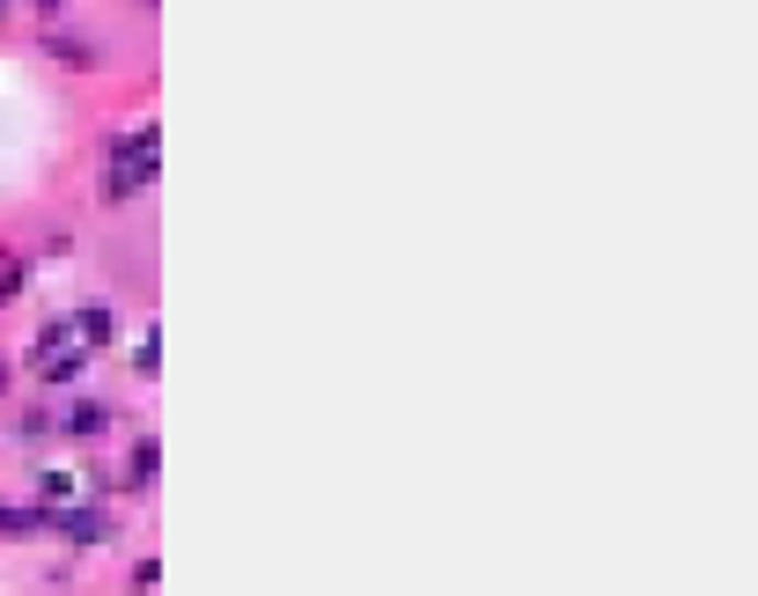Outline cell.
<instances>
[{
	"instance_id": "8fae6325",
	"label": "cell",
	"mask_w": 758,
	"mask_h": 596,
	"mask_svg": "<svg viewBox=\"0 0 758 596\" xmlns=\"http://www.w3.org/2000/svg\"><path fill=\"white\" fill-rule=\"evenodd\" d=\"M0 391H8V361H0Z\"/></svg>"
},
{
	"instance_id": "7a4b0ae2",
	"label": "cell",
	"mask_w": 758,
	"mask_h": 596,
	"mask_svg": "<svg viewBox=\"0 0 758 596\" xmlns=\"http://www.w3.org/2000/svg\"><path fill=\"white\" fill-rule=\"evenodd\" d=\"M52 538H74V546H103V538H111V516H103V508H52Z\"/></svg>"
},
{
	"instance_id": "9c48e42d",
	"label": "cell",
	"mask_w": 758,
	"mask_h": 596,
	"mask_svg": "<svg viewBox=\"0 0 758 596\" xmlns=\"http://www.w3.org/2000/svg\"><path fill=\"white\" fill-rule=\"evenodd\" d=\"M15 288H23V273L8 266V273H0V302H15Z\"/></svg>"
},
{
	"instance_id": "52a82bcc",
	"label": "cell",
	"mask_w": 758,
	"mask_h": 596,
	"mask_svg": "<svg viewBox=\"0 0 758 596\" xmlns=\"http://www.w3.org/2000/svg\"><path fill=\"white\" fill-rule=\"evenodd\" d=\"M81 361H89L81 347H67V353H45V375H52V383H67V375H81Z\"/></svg>"
},
{
	"instance_id": "3957f363",
	"label": "cell",
	"mask_w": 758,
	"mask_h": 596,
	"mask_svg": "<svg viewBox=\"0 0 758 596\" xmlns=\"http://www.w3.org/2000/svg\"><path fill=\"white\" fill-rule=\"evenodd\" d=\"M52 530V508H23V501H0V538H37Z\"/></svg>"
},
{
	"instance_id": "8992f818",
	"label": "cell",
	"mask_w": 758,
	"mask_h": 596,
	"mask_svg": "<svg viewBox=\"0 0 758 596\" xmlns=\"http://www.w3.org/2000/svg\"><path fill=\"white\" fill-rule=\"evenodd\" d=\"M103 427H111V405H97V397H81L67 413V435H103Z\"/></svg>"
},
{
	"instance_id": "5b68a950",
	"label": "cell",
	"mask_w": 758,
	"mask_h": 596,
	"mask_svg": "<svg viewBox=\"0 0 758 596\" xmlns=\"http://www.w3.org/2000/svg\"><path fill=\"white\" fill-rule=\"evenodd\" d=\"M45 52H52V59H67V67H97V45H89V37H67V30H52Z\"/></svg>"
},
{
	"instance_id": "277c9868",
	"label": "cell",
	"mask_w": 758,
	"mask_h": 596,
	"mask_svg": "<svg viewBox=\"0 0 758 596\" xmlns=\"http://www.w3.org/2000/svg\"><path fill=\"white\" fill-rule=\"evenodd\" d=\"M155 457H163V449H155V435H141V442H133V464L119 472L125 494H147V486H155Z\"/></svg>"
},
{
	"instance_id": "ba28073f",
	"label": "cell",
	"mask_w": 758,
	"mask_h": 596,
	"mask_svg": "<svg viewBox=\"0 0 758 596\" xmlns=\"http://www.w3.org/2000/svg\"><path fill=\"white\" fill-rule=\"evenodd\" d=\"M81 331H89V339H103V331H111V310H97V302H89V310H81Z\"/></svg>"
},
{
	"instance_id": "7c38bea8",
	"label": "cell",
	"mask_w": 758,
	"mask_h": 596,
	"mask_svg": "<svg viewBox=\"0 0 758 596\" xmlns=\"http://www.w3.org/2000/svg\"><path fill=\"white\" fill-rule=\"evenodd\" d=\"M0 15H8V0H0Z\"/></svg>"
},
{
	"instance_id": "30bf717a",
	"label": "cell",
	"mask_w": 758,
	"mask_h": 596,
	"mask_svg": "<svg viewBox=\"0 0 758 596\" xmlns=\"http://www.w3.org/2000/svg\"><path fill=\"white\" fill-rule=\"evenodd\" d=\"M59 8H67V0H37V15H59Z\"/></svg>"
},
{
	"instance_id": "6da1fadb",
	"label": "cell",
	"mask_w": 758,
	"mask_h": 596,
	"mask_svg": "<svg viewBox=\"0 0 758 596\" xmlns=\"http://www.w3.org/2000/svg\"><path fill=\"white\" fill-rule=\"evenodd\" d=\"M155 184V125H133L111 140V170H103V199H133Z\"/></svg>"
}]
</instances>
